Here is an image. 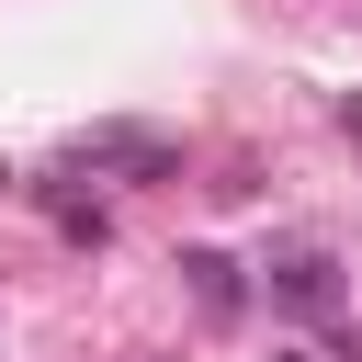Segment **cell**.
<instances>
[{"label":"cell","mask_w":362,"mask_h":362,"mask_svg":"<svg viewBox=\"0 0 362 362\" xmlns=\"http://www.w3.org/2000/svg\"><path fill=\"white\" fill-rule=\"evenodd\" d=\"M181 283H192V305H204V317H238V305H249V283H238V260H226V249H181Z\"/></svg>","instance_id":"obj_4"},{"label":"cell","mask_w":362,"mask_h":362,"mask_svg":"<svg viewBox=\"0 0 362 362\" xmlns=\"http://www.w3.org/2000/svg\"><path fill=\"white\" fill-rule=\"evenodd\" d=\"M0 192H11V170H0Z\"/></svg>","instance_id":"obj_6"},{"label":"cell","mask_w":362,"mask_h":362,"mask_svg":"<svg viewBox=\"0 0 362 362\" xmlns=\"http://www.w3.org/2000/svg\"><path fill=\"white\" fill-rule=\"evenodd\" d=\"M34 204L57 215V238H68V249H113V204H102V192H68V181H34Z\"/></svg>","instance_id":"obj_3"},{"label":"cell","mask_w":362,"mask_h":362,"mask_svg":"<svg viewBox=\"0 0 362 362\" xmlns=\"http://www.w3.org/2000/svg\"><path fill=\"white\" fill-rule=\"evenodd\" d=\"M260 294L283 305V317H339V249H283V260H260Z\"/></svg>","instance_id":"obj_2"},{"label":"cell","mask_w":362,"mask_h":362,"mask_svg":"<svg viewBox=\"0 0 362 362\" xmlns=\"http://www.w3.org/2000/svg\"><path fill=\"white\" fill-rule=\"evenodd\" d=\"M68 158L102 181H181V136H158V124H90Z\"/></svg>","instance_id":"obj_1"},{"label":"cell","mask_w":362,"mask_h":362,"mask_svg":"<svg viewBox=\"0 0 362 362\" xmlns=\"http://www.w3.org/2000/svg\"><path fill=\"white\" fill-rule=\"evenodd\" d=\"M136 362H170V351H136Z\"/></svg>","instance_id":"obj_5"}]
</instances>
